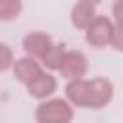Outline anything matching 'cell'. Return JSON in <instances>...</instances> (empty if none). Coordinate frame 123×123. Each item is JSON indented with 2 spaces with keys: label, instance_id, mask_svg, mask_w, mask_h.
Segmentation results:
<instances>
[{
  "label": "cell",
  "instance_id": "6da1fadb",
  "mask_svg": "<svg viewBox=\"0 0 123 123\" xmlns=\"http://www.w3.org/2000/svg\"><path fill=\"white\" fill-rule=\"evenodd\" d=\"M69 119H71V111L62 100H54L50 104H44L38 110L40 123H67Z\"/></svg>",
  "mask_w": 123,
  "mask_h": 123
},
{
  "label": "cell",
  "instance_id": "7a4b0ae2",
  "mask_svg": "<svg viewBox=\"0 0 123 123\" xmlns=\"http://www.w3.org/2000/svg\"><path fill=\"white\" fill-rule=\"evenodd\" d=\"M62 69H63V73L69 75V77H79V75L85 71V58H83L81 54L71 52V54H67V56L63 58Z\"/></svg>",
  "mask_w": 123,
  "mask_h": 123
},
{
  "label": "cell",
  "instance_id": "3957f363",
  "mask_svg": "<svg viewBox=\"0 0 123 123\" xmlns=\"http://www.w3.org/2000/svg\"><path fill=\"white\" fill-rule=\"evenodd\" d=\"M90 29H94V33H92V31L88 33V40H90V42H94V44H104V42L110 40L111 27H110V23H108L106 19H98V21L94 23V27H90Z\"/></svg>",
  "mask_w": 123,
  "mask_h": 123
},
{
  "label": "cell",
  "instance_id": "277c9868",
  "mask_svg": "<svg viewBox=\"0 0 123 123\" xmlns=\"http://www.w3.org/2000/svg\"><path fill=\"white\" fill-rule=\"evenodd\" d=\"M17 75H19L21 81H35L37 77H40V75H38V67H37L35 63H31L29 60H21V62H19V65H17Z\"/></svg>",
  "mask_w": 123,
  "mask_h": 123
},
{
  "label": "cell",
  "instance_id": "5b68a950",
  "mask_svg": "<svg viewBox=\"0 0 123 123\" xmlns=\"http://www.w3.org/2000/svg\"><path fill=\"white\" fill-rule=\"evenodd\" d=\"M48 44H50L48 37H40V35L27 37V40H25L27 50H31V52H35V54H44V52H48V50H44V46L48 48Z\"/></svg>",
  "mask_w": 123,
  "mask_h": 123
},
{
  "label": "cell",
  "instance_id": "8992f818",
  "mask_svg": "<svg viewBox=\"0 0 123 123\" xmlns=\"http://www.w3.org/2000/svg\"><path fill=\"white\" fill-rule=\"evenodd\" d=\"M19 12V0H0V17L10 19Z\"/></svg>",
  "mask_w": 123,
  "mask_h": 123
},
{
  "label": "cell",
  "instance_id": "52a82bcc",
  "mask_svg": "<svg viewBox=\"0 0 123 123\" xmlns=\"http://www.w3.org/2000/svg\"><path fill=\"white\" fill-rule=\"evenodd\" d=\"M8 65H10V50L4 44H0V69H6Z\"/></svg>",
  "mask_w": 123,
  "mask_h": 123
},
{
  "label": "cell",
  "instance_id": "ba28073f",
  "mask_svg": "<svg viewBox=\"0 0 123 123\" xmlns=\"http://www.w3.org/2000/svg\"><path fill=\"white\" fill-rule=\"evenodd\" d=\"M115 15H117V19L123 23V0H119V2L115 4Z\"/></svg>",
  "mask_w": 123,
  "mask_h": 123
}]
</instances>
